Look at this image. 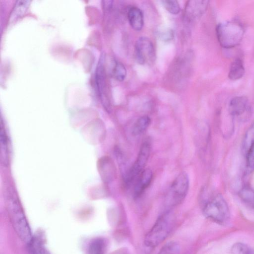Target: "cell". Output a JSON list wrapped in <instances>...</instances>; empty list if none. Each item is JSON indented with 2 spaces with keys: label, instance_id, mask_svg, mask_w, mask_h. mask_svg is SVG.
Here are the masks:
<instances>
[{
  "label": "cell",
  "instance_id": "cell-1",
  "mask_svg": "<svg viewBox=\"0 0 254 254\" xmlns=\"http://www.w3.org/2000/svg\"><path fill=\"white\" fill-rule=\"evenodd\" d=\"M6 205L12 225L19 238L27 244L33 237L19 200L13 191H8Z\"/></svg>",
  "mask_w": 254,
  "mask_h": 254
},
{
  "label": "cell",
  "instance_id": "cell-2",
  "mask_svg": "<svg viewBox=\"0 0 254 254\" xmlns=\"http://www.w3.org/2000/svg\"><path fill=\"white\" fill-rule=\"evenodd\" d=\"M174 218L170 210H167L157 218L145 237L144 243L147 247L154 248L163 242L169 235L173 227Z\"/></svg>",
  "mask_w": 254,
  "mask_h": 254
},
{
  "label": "cell",
  "instance_id": "cell-3",
  "mask_svg": "<svg viewBox=\"0 0 254 254\" xmlns=\"http://www.w3.org/2000/svg\"><path fill=\"white\" fill-rule=\"evenodd\" d=\"M245 30L238 22L230 21L219 23L216 28L218 41L221 47L230 49L235 47L242 41Z\"/></svg>",
  "mask_w": 254,
  "mask_h": 254
},
{
  "label": "cell",
  "instance_id": "cell-4",
  "mask_svg": "<svg viewBox=\"0 0 254 254\" xmlns=\"http://www.w3.org/2000/svg\"><path fill=\"white\" fill-rule=\"evenodd\" d=\"M202 212L206 218L221 225L227 224L230 219L228 205L220 194L206 200L203 206Z\"/></svg>",
  "mask_w": 254,
  "mask_h": 254
},
{
  "label": "cell",
  "instance_id": "cell-5",
  "mask_svg": "<svg viewBox=\"0 0 254 254\" xmlns=\"http://www.w3.org/2000/svg\"><path fill=\"white\" fill-rule=\"evenodd\" d=\"M150 151V143L148 141H144L140 146L134 163L125 174L124 177L126 185H130L145 169L144 168L149 159Z\"/></svg>",
  "mask_w": 254,
  "mask_h": 254
},
{
  "label": "cell",
  "instance_id": "cell-6",
  "mask_svg": "<svg viewBox=\"0 0 254 254\" xmlns=\"http://www.w3.org/2000/svg\"><path fill=\"white\" fill-rule=\"evenodd\" d=\"M189 189V179L185 172L180 173L173 181L167 196L169 205L175 206L180 204L185 198Z\"/></svg>",
  "mask_w": 254,
  "mask_h": 254
},
{
  "label": "cell",
  "instance_id": "cell-7",
  "mask_svg": "<svg viewBox=\"0 0 254 254\" xmlns=\"http://www.w3.org/2000/svg\"><path fill=\"white\" fill-rule=\"evenodd\" d=\"M135 57L136 62L140 64L154 62L156 58L155 50L149 38L141 37L137 40L135 44Z\"/></svg>",
  "mask_w": 254,
  "mask_h": 254
},
{
  "label": "cell",
  "instance_id": "cell-8",
  "mask_svg": "<svg viewBox=\"0 0 254 254\" xmlns=\"http://www.w3.org/2000/svg\"><path fill=\"white\" fill-rule=\"evenodd\" d=\"M96 84L101 102L108 111L110 109V103L108 96V88L107 76L104 65V59H100L97 66L95 74Z\"/></svg>",
  "mask_w": 254,
  "mask_h": 254
},
{
  "label": "cell",
  "instance_id": "cell-9",
  "mask_svg": "<svg viewBox=\"0 0 254 254\" xmlns=\"http://www.w3.org/2000/svg\"><path fill=\"white\" fill-rule=\"evenodd\" d=\"M229 112L233 117L242 121H247L252 115V108L246 97L236 96L230 101Z\"/></svg>",
  "mask_w": 254,
  "mask_h": 254
},
{
  "label": "cell",
  "instance_id": "cell-10",
  "mask_svg": "<svg viewBox=\"0 0 254 254\" xmlns=\"http://www.w3.org/2000/svg\"><path fill=\"white\" fill-rule=\"evenodd\" d=\"M209 1L190 0L185 8L184 17L188 22H192L200 18L206 11Z\"/></svg>",
  "mask_w": 254,
  "mask_h": 254
},
{
  "label": "cell",
  "instance_id": "cell-11",
  "mask_svg": "<svg viewBox=\"0 0 254 254\" xmlns=\"http://www.w3.org/2000/svg\"><path fill=\"white\" fill-rule=\"evenodd\" d=\"M153 177L152 171L144 169L137 178L133 189L134 198L139 197L150 185Z\"/></svg>",
  "mask_w": 254,
  "mask_h": 254
},
{
  "label": "cell",
  "instance_id": "cell-12",
  "mask_svg": "<svg viewBox=\"0 0 254 254\" xmlns=\"http://www.w3.org/2000/svg\"><path fill=\"white\" fill-rule=\"evenodd\" d=\"M127 18L132 29L135 31L141 30L144 25V17L140 9L135 6L130 7L127 11Z\"/></svg>",
  "mask_w": 254,
  "mask_h": 254
},
{
  "label": "cell",
  "instance_id": "cell-13",
  "mask_svg": "<svg viewBox=\"0 0 254 254\" xmlns=\"http://www.w3.org/2000/svg\"><path fill=\"white\" fill-rule=\"evenodd\" d=\"M0 144L1 163L3 166H6L9 162L8 139L2 119L0 121Z\"/></svg>",
  "mask_w": 254,
  "mask_h": 254
},
{
  "label": "cell",
  "instance_id": "cell-14",
  "mask_svg": "<svg viewBox=\"0 0 254 254\" xmlns=\"http://www.w3.org/2000/svg\"><path fill=\"white\" fill-rule=\"evenodd\" d=\"M245 69L242 59L239 57L232 63L228 73L229 78L236 80L242 78L245 74Z\"/></svg>",
  "mask_w": 254,
  "mask_h": 254
},
{
  "label": "cell",
  "instance_id": "cell-15",
  "mask_svg": "<svg viewBox=\"0 0 254 254\" xmlns=\"http://www.w3.org/2000/svg\"><path fill=\"white\" fill-rule=\"evenodd\" d=\"M103 177L106 182H110L116 177V168L112 160L109 157H105L102 160Z\"/></svg>",
  "mask_w": 254,
  "mask_h": 254
},
{
  "label": "cell",
  "instance_id": "cell-16",
  "mask_svg": "<svg viewBox=\"0 0 254 254\" xmlns=\"http://www.w3.org/2000/svg\"><path fill=\"white\" fill-rule=\"evenodd\" d=\"M151 119L147 116L139 118L133 124L131 133L134 136L139 135L144 132L149 126Z\"/></svg>",
  "mask_w": 254,
  "mask_h": 254
},
{
  "label": "cell",
  "instance_id": "cell-17",
  "mask_svg": "<svg viewBox=\"0 0 254 254\" xmlns=\"http://www.w3.org/2000/svg\"><path fill=\"white\" fill-rule=\"evenodd\" d=\"M27 245L30 254H50L37 238L33 237Z\"/></svg>",
  "mask_w": 254,
  "mask_h": 254
},
{
  "label": "cell",
  "instance_id": "cell-18",
  "mask_svg": "<svg viewBox=\"0 0 254 254\" xmlns=\"http://www.w3.org/2000/svg\"><path fill=\"white\" fill-rule=\"evenodd\" d=\"M106 248L105 241L102 238H97L89 245L88 254H104Z\"/></svg>",
  "mask_w": 254,
  "mask_h": 254
},
{
  "label": "cell",
  "instance_id": "cell-19",
  "mask_svg": "<svg viewBox=\"0 0 254 254\" xmlns=\"http://www.w3.org/2000/svg\"><path fill=\"white\" fill-rule=\"evenodd\" d=\"M239 195L245 203L254 208V190L252 189L244 187L239 191Z\"/></svg>",
  "mask_w": 254,
  "mask_h": 254
},
{
  "label": "cell",
  "instance_id": "cell-20",
  "mask_svg": "<svg viewBox=\"0 0 254 254\" xmlns=\"http://www.w3.org/2000/svg\"><path fill=\"white\" fill-rule=\"evenodd\" d=\"M180 246L176 241H172L166 243L157 254H179Z\"/></svg>",
  "mask_w": 254,
  "mask_h": 254
},
{
  "label": "cell",
  "instance_id": "cell-21",
  "mask_svg": "<svg viewBox=\"0 0 254 254\" xmlns=\"http://www.w3.org/2000/svg\"><path fill=\"white\" fill-rule=\"evenodd\" d=\"M127 69L121 63L116 62L113 68L112 74L115 79L119 81H123L127 76Z\"/></svg>",
  "mask_w": 254,
  "mask_h": 254
},
{
  "label": "cell",
  "instance_id": "cell-22",
  "mask_svg": "<svg viewBox=\"0 0 254 254\" xmlns=\"http://www.w3.org/2000/svg\"><path fill=\"white\" fill-rule=\"evenodd\" d=\"M232 254H254V250L243 243L237 242L235 243L231 248Z\"/></svg>",
  "mask_w": 254,
  "mask_h": 254
},
{
  "label": "cell",
  "instance_id": "cell-23",
  "mask_svg": "<svg viewBox=\"0 0 254 254\" xmlns=\"http://www.w3.org/2000/svg\"><path fill=\"white\" fill-rule=\"evenodd\" d=\"M254 142V123L247 130L243 142V149L245 154L249 147Z\"/></svg>",
  "mask_w": 254,
  "mask_h": 254
},
{
  "label": "cell",
  "instance_id": "cell-24",
  "mask_svg": "<svg viewBox=\"0 0 254 254\" xmlns=\"http://www.w3.org/2000/svg\"><path fill=\"white\" fill-rule=\"evenodd\" d=\"M164 7L170 13L177 14L180 11V6L177 0H164L161 1Z\"/></svg>",
  "mask_w": 254,
  "mask_h": 254
},
{
  "label": "cell",
  "instance_id": "cell-25",
  "mask_svg": "<svg viewBox=\"0 0 254 254\" xmlns=\"http://www.w3.org/2000/svg\"><path fill=\"white\" fill-rule=\"evenodd\" d=\"M245 154L247 171L252 172L254 170V142L249 147Z\"/></svg>",
  "mask_w": 254,
  "mask_h": 254
},
{
  "label": "cell",
  "instance_id": "cell-26",
  "mask_svg": "<svg viewBox=\"0 0 254 254\" xmlns=\"http://www.w3.org/2000/svg\"><path fill=\"white\" fill-rule=\"evenodd\" d=\"M29 2V1L27 0L17 1L12 14L16 16V17L21 15L26 10L28 6Z\"/></svg>",
  "mask_w": 254,
  "mask_h": 254
},
{
  "label": "cell",
  "instance_id": "cell-27",
  "mask_svg": "<svg viewBox=\"0 0 254 254\" xmlns=\"http://www.w3.org/2000/svg\"><path fill=\"white\" fill-rule=\"evenodd\" d=\"M159 37L164 41L172 40L174 37V32L170 29H162L158 32Z\"/></svg>",
  "mask_w": 254,
  "mask_h": 254
}]
</instances>
